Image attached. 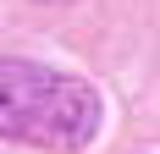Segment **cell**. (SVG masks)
<instances>
[{
  "label": "cell",
  "mask_w": 160,
  "mask_h": 154,
  "mask_svg": "<svg viewBox=\"0 0 160 154\" xmlns=\"http://www.w3.org/2000/svg\"><path fill=\"white\" fill-rule=\"evenodd\" d=\"M105 105L72 72L39 61H0V138L50 154H78L99 138Z\"/></svg>",
  "instance_id": "cell-1"
},
{
  "label": "cell",
  "mask_w": 160,
  "mask_h": 154,
  "mask_svg": "<svg viewBox=\"0 0 160 154\" xmlns=\"http://www.w3.org/2000/svg\"><path fill=\"white\" fill-rule=\"evenodd\" d=\"M44 6H72V0H44Z\"/></svg>",
  "instance_id": "cell-2"
}]
</instances>
